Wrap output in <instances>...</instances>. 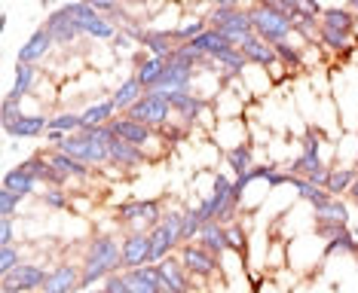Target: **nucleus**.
I'll return each instance as SVG.
<instances>
[{"label":"nucleus","mask_w":358,"mask_h":293,"mask_svg":"<svg viewBox=\"0 0 358 293\" xmlns=\"http://www.w3.org/2000/svg\"><path fill=\"white\" fill-rule=\"evenodd\" d=\"M346 10H352L358 15V0H346Z\"/></svg>","instance_id":"obj_48"},{"label":"nucleus","mask_w":358,"mask_h":293,"mask_svg":"<svg viewBox=\"0 0 358 293\" xmlns=\"http://www.w3.org/2000/svg\"><path fill=\"white\" fill-rule=\"evenodd\" d=\"M126 117H132V119L144 122V126H150V128H157V132H159V128H166L169 119L175 117L172 98H169L166 92H144L141 101H138L135 107L126 113Z\"/></svg>","instance_id":"obj_8"},{"label":"nucleus","mask_w":358,"mask_h":293,"mask_svg":"<svg viewBox=\"0 0 358 293\" xmlns=\"http://www.w3.org/2000/svg\"><path fill=\"white\" fill-rule=\"evenodd\" d=\"M80 126H83V117H80L77 110H62V113H52L50 117V128L64 132V135H77Z\"/></svg>","instance_id":"obj_39"},{"label":"nucleus","mask_w":358,"mask_h":293,"mask_svg":"<svg viewBox=\"0 0 358 293\" xmlns=\"http://www.w3.org/2000/svg\"><path fill=\"white\" fill-rule=\"evenodd\" d=\"M43 6H55V3H62V0H40Z\"/></svg>","instance_id":"obj_49"},{"label":"nucleus","mask_w":358,"mask_h":293,"mask_svg":"<svg viewBox=\"0 0 358 293\" xmlns=\"http://www.w3.org/2000/svg\"><path fill=\"white\" fill-rule=\"evenodd\" d=\"M193 83H196V68H193V64H184V61H172V59H169L166 73H162V80L157 83V89H150V92H166V95L193 92Z\"/></svg>","instance_id":"obj_13"},{"label":"nucleus","mask_w":358,"mask_h":293,"mask_svg":"<svg viewBox=\"0 0 358 293\" xmlns=\"http://www.w3.org/2000/svg\"><path fill=\"white\" fill-rule=\"evenodd\" d=\"M275 55H279V61L288 64V68H294V70L303 68V49L291 46L288 40H285V43H275Z\"/></svg>","instance_id":"obj_41"},{"label":"nucleus","mask_w":358,"mask_h":293,"mask_svg":"<svg viewBox=\"0 0 358 293\" xmlns=\"http://www.w3.org/2000/svg\"><path fill=\"white\" fill-rule=\"evenodd\" d=\"M43 80V70L37 64H15V80H13V89H10V98L15 101H25L37 92V83Z\"/></svg>","instance_id":"obj_23"},{"label":"nucleus","mask_w":358,"mask_h":293,"mask_svg":"<svg viewBox=\"0 0 358 293\" xmlns=\"http://www.w3.org/2000/svg\"><path fill=\"white\" fill-rule=\"evenodd\" d=\"M355 177H358L355 165H331L328 181H324V190H328L331 195H346L349 190H352Z\"/></svg>","instance_id":"obj_32"},{"label":"nucleus","mask_w":358,"mask_h":293,"mask_svg":"<svg viewBox=\"0 0 358 293\" xmlns=\"http://www.w3.org/2000/svg\"><path fill=\"white\" fill-rule=\"evenodd\" d=\"M15 239V226H13V217H0V248L13 244Z\"/></svg>","instance_id":"obj_45"},{"label":"nucleus","mask_w":358,"mask_h":293,"mask_svg":"<svg viewBox=\"0 0 358 293\" xmlns=\"http://www.w3.org/2000/svg\"><path fill=\"white\" fill-rule=\"evenodd\" d=\"M55 150L68 153V156L86 162V165H92V168H104V165L110 162L108 146L92 144V141H86V137H80V135H68V137L62 141V146H55Z\"/></svg>","instance_id":"obj_12"},{"label":"nucleus","mask_w":358,"mask_h":293,"mask_svg":"<svg viewBox=\"0 0 358 293\" xmlns=\"http://www.w3.org/2000/svg\"><path fill=\"white\" fill-rule=\"evenodd\" d=\"M3 132L10 137H40L50 132V117L46 113H19L13 122H6Z\"/></svg>","instance_id":"obj_21"},{"label":"nucleus","mask_w":358,"mask_h":293,"mask_svg":"<svg viewBox=\"0 0 358 293\" xmlns=\"http://www.w3.org/2000/svg\"><path fill=\"white\" fill-rule=\"evenodd\" d=\"M141 46L148 49L150 55H159V59H169V55H172L175 49H178L172 31H157V28H144Z\"/></svg>","instance_id":"obj_29"},{"label":"nucleus","mask_w":358,"mask_h":293,"mask_svg":"<svg viewBox=\"0 0 358 293\" xmlns=\"http://www.w3.org/2000/svg\"><path fill=\"white\" fill-rule=\"evenodd\" d=\"M355 24H358V15L352 10H346V6H324L319 15V46L337 55L352 49L358 43Z\"/></svg>","instance_id":"obj_2"},{"label":"nucleus","mask_w":358,"mask_h":293,"mask_svg":"<svg viewBox=\"0 0 358 293\" xmlns=\"http://www.w3.org/2000/svg\"><path fill=\"white\" fill-rule=\"evenodd\" d=\"M242 55L248 59V64H257V68H270V64L279 61V55H275V46L266 43V40H260L257 34H251L248 40H242Z\"/></svg>","instance_id":"obj_24"},{"label":"nucleus","mask_w":358,"mask_h":293,"mask_svg":"<svg viewBox=\"0 0 358 293\" xmlns=\"http://www.w3.org/2000/svg\"><path fill=\"white\" fill-rule=\"evenodd\" d=\"M71 199H74V195L64 193V186H43V190H40V205L50 211H68Z\"/></svg>","instance_id":"obj_37"},{"label":"nucleus","mask_w":358,"mask_h":293,"mask_svg":"<svg viewBox=\"0 0 358 293\" xmlns=\"http://www.w3.org/2000/svg\"><path fill=\"white\" fill-rule=\"evenodd\" d=\"M211 3H215L217 10H239L242 0H211Z\"/></svg>","instance_id":"obj_46"},{"label":"nucleus","mask_w":358,"mask_h":293,"mask_svg":"<svg viewBox=\"0 0 358 293\" xmlns=\"http://www.w3.org/2000/svg\"><path fill=\"white\" fill-rule=\"evenodd\" d=\"M25 263V257H22V250L15 248V244H6V248H0V275L13 272L15 266Z\"/></svg>","instance_id":"obj_42"},{"label":"nucleus","mask_w":358,"mask_h":293,"mask_svg":"<svg viewBox=\"0 0 358 293\" xmlns=\"http://www.w3.org/2000/svg\"><path fill=\"white\" fill-rule=\"evenodd\" d=\"M248 15H251V24H255V34L260 40H266V43H273V46L285 43V40L291 37V31H294V22H291L288 15L275 13L264 3H255L248 10Z\"/></svg>","instance_id":"obj_7"},{"label":"nucleus","mask_w":358,"mask_h":293,"mask_svg":"<svg viewBox=\"0 0 358 293\" xmlns=\"http://www.w3.org/2000/svg\"><path fill=\"white\" fill-rule=\"evenodd\" d=\"M208 28H215L217 34H221L227 43L233 46H242V40H248L255 34V24H251V15L248 10H217V6H211L208 13Z\"/></svg>","instance_id":"obj_6"},{"label":"nucleus","mask_w":358,"mask_h":293,"mask_svg":"<svg viewBox=\"0 0 358 293\" xmlns=\"http://www.w3.org/2000/svg\"><path fill=\"white\" fill-rule=\"evenodd\" d=\"M162 220V202L159 199H126L117 208V223L129 232H148Z\"/></svg>","instance_id":"obj_4"},{"label":"nucleus","mask_w":358,"mask_h":293,"mask_svg":"<svg viewBox=\"0 0 358 293\" xmlns=\"http://www.w3.org/2000/svg\"><path fill=\"white\" fill-rule=\"evenodd\" d=\"M166 64H169V59H159V55H148V59H138L132 77L144 86V92H150V89H157V83L162 80V73H166Z\"/></svg>","instance_id":"obj_26"},{"label":"nucleus","mask_w":358,"mask_h":293,"mask_svg":"<svg viewBox=\"0 0 358 293\" xmlns=\"http://www.w3.org/2000/svg\"><path fill=\"white\" fill-rule=\"evenodd\" d=\"M22 195L19 193H13V190H0V217H13L15 211L22 208Z\"/></svg>","instance_id":"obj_43"},{"label":"nucleus","mask_w":358,"mask_h":293,"mask_svg":"<svg viewBox=\"0 0 358 293\" xmlns=\"http://www.w3.org/2000/svg\"><path fill=\"white\" fill-rule=\"evenodd\" d=\"M224 159H227V165L236 171V177L248 174V171L255 168V144L248 141V144H242V146H233V150L224 153Z\"/></svg>","instance_id":"obj_35"},{"label":"nucleus","mask_w":358,"mask_h":293,"mask_svg":"<svg viewBox=\"0 0 358 293\" xmlns=\"http://www.w3.org/2000/svg\"><path fill=\"white\" fill-rule=\"evenodd\" d=\"M172 98V110H175V117H181L184 126H193V122H199V117L206 110H211V101L208 98H202L196 92H175V95H169Z\"/></svg>","instance_id":"obj_20"},{"label":"nucleus","mask_w":358,"mask_h":293,"mask_svg":"<svg viewBox=\"0 0 358 293\" xmlns=\"http://www.w3.org/2000/svg\"><path fill=\"white\" fill-rule=\"evenodd\" d=\"M202 211H199V202L184 208V223H181V241H196V235L202 230Z\"/></svg>","instance_id":"obj_36"},{"label":"nucleus","mask_w":358,"mask_h":293,"mask_svg":"<svg viewBox=\"0 0 358 293\" xmlns=\"http://www.w3.org/2000/svg\"><path fill=\"white\" fill-rule=\"evenodd\" d=\"M159 269V275H162V293H187L193 287V281H190V272L184 269L181 263V257H166L162 263H157Z\"/></svg>","instance_id":"obj_19"},{"label":"nucleus","mask_w":358,"mask_h":293,"mask_svg":"<svg viewBox=\"0 0 358 293\" xmlns=\"http://www.w3.org/2000/svg\"><path fill=\"white\" fill-rule=\"evenodd\" d=\"M46 31L52 34L55 40V46H71V43H77L80 37H83V31H80V24L71 19V13L64 10V6H59V10H52L50 15H46Z\"/></svg>","instance_id":"obj_16"},{"label":"nucleus","mask_w":358,"mask_h":293,"mask_svg":"<svg viewBox=\"0 0 358 293\" xmlns=\"http://www.w3.org/2000/svg\"><path fill=\"white\" fill-rule=\"evenodd\" d=\"M196 241H199L206 250H211L215 257H224L227 250H230V244H227V226L217 223V220H206V223H202Z\"/></svg>","instance_id":"obj_25"},{"label":"nucleus","mask_w":358,"mask_h":293,"mask_svg":"<svg viewBox=\"0 0 358 293\" xmlns=\"http://www.w3.org/2000/svg\"><path fill=\"white\" fill-rule=\"evenodd\" d=\"M50 269L43 263H22L13 272L0 275V290L3 293H40Z\"/></svg>","instance_id":"obj_10"},{"label":"nucleus","mask_w":358,"mask_h":293,"mask_svg":"<svg viewBox=\"0 0 358 293\" xmlns=\"http://www.w3.org/2000/svg\"><path fill=\"white\" fill-rule=\"evenodd\" d=\"M95 293H108V290H95Z\"/></svg>","instance_id":"obj_53"},{"label":"nucleus","mask_w":358,"mask_h":293,"mask_svg":"<svg viewBox=\"0 0 358 293\" xmlns=\"http://www.w3.org/2000/svg\"><path fill=\"white\" fill-rule=\"evenodd\" d=\"M202 31H208V19L199 13H187L181 22H178V28L172 31L175 34V43H190L193 37H199Z\"/></svg>","instance_id":"obj_34"},{"label":"nucleus","mask_w":358,"mask_h":293,"mask_svg":"<svg viewBox=\"0 0 358 293\" xmlns=\"http://www.w3.org/2000/svg\"><path fill=\"white\" fill-rule=\"evenodd\" d=\"M64 10L71 13V19L80 24V31H83V37L89 40H113L117 37V24H113L110 15L99 13L95 6L83 3V0H71V3H64Z\"/></svg>","instance_id":"obj_5"},{"label":"nucleus","mask_w":358,"mask_h":293,"mask_svg":"<svg viewBox=\"0 0 358 293\" xmlns=\"http://www.w3.org/2000/svg\"><path fill=\"white\" fill-rule=\"evenodd\" d=\"M291 183H294V195L300 202H306L309 208H322L324 202H331L334 195L324 190V186H319V183H313V181H303V177H291Z\"/></svg>","instance_id":"obj_31"},{"label":"nucleus","mask_w":358,"mask_h":293,"mask_svg":"<svg viewBox=\"0 0 358 293\" xmlns=\"http://www.w3.org/2000/svg\"><path fill=\"white\" fill-rule=\"evenodd\" d=\"M46 159L52 162V168L55 171H62L64 177H68L71 183H77V181H89L92 177V165H86V162H80L74 156H68V153H62V150H46Z\"/></svg>","instance_id":"obj_22"},{"label":"nucleus","mask_w":358,"mask_h":293,"mask_svg":"<svg viewBox=\"0 0 358 293\" xmlns=\"http://www.w3.org/2000/svg\"><path fill=\"white\" fill-rule=\"evenodd\" d=\"M285 3H291V6H294V10H297V3H300V0H285Z\"/></svg>","instance_id":"obj_50"},{"label":"nucleus","mask_w":358,"mask_h":293,"mask_svg":"<svg viewBox=\"0 0 358 293\" xmlns=\"http://www.w3.org/2000/svg\"><path fill=\"white\" fill-rule=\"evenodd\" d=\"M190 46L196 49V52H202V55H215L217 49H224V46H233V43H227V40L217 34L215 28H208V31H202L199 37H193L190 40Z\"/></svg>","instance_id":"obj_38"},{"label":"nucleus","mask_w":358,"mask_h":293,"mask_svg":"<svg viewBox=\"0 0 358 293\" xmlns=\"http://www.w3.org/2000/svg\"><path fill=\"white\" fill-rule=\"evenodd\" d=\"M55 49V40L52 34L46 31V24H40V28L31 34L25 43H22L19 49V55H15V64H40Z\"/></svg>","instance_id":"obj_17"},{"label":"nucleus","mask_w":358,"mask_h":293,"mask_svg":"<svg viewBox=\"0 0 358 293\" xmlns=\"http://www.w3.org/2000/svg\"><path fill=\"white\" fill-rule=\"evenodd\" d=\"M313 217H315V226H334V230L349 226V208L340 202V195H334L331 202H324L322 208H315Z\"/></svg>","instance_id":"obj_27"},{"label":"nucleus","mask_w":358,"mask_h":293,"mask_svg":"<svg viewBox=\"0 0 358 293\" xmlns=\"http://www.w3.org/2000/svg\"><path fill=\"white\" fill-rule=\"evenodd\" d=\"M108 153H110V162L104 168L117 171V174H135L138 168H144L150 162V156L141 150V146H135L129 141H120V137L108 146Z\"/></svg>","instance_id":"obj_11"},{"label":"nucleus","mask_w":358,"mask_h":293,"mask_svg":"<svg viewBox=\"0 0 358 293\" xmlns=\"http://www.w3.org/2000/svg\"><path fill=\"white\" fill-rule=\"evenodd\" d=\"M175 3H181V6H190V3H208V0H175Z\"/></svg>","instance_id":"obj_47"},{"label":"nucleus","mask_w":358,"mask_h":293,"mask_svg":"<svg viewBox=\"0 0 358 293\" xmlns=\"http://www.w3.org/2000/svg\"><path fill=\"white\" fill-rule=\"evenodd\" d=\"M83 278H80V290L95 287L99 281H104L113 272H123V239L120 235H95L83 250Z\"/></svg>","instance_id":"obj_1"},{"label":"nucleus","mask_w":358,"mask_h":293,"mask_svg":"<svg viewBox=\"0 0 358 293\" xmlns=\"http://www.w3.org/2000/svg\"><path fill=\"white\" fill-rule=\"evenodd\" d=\"M80 278H83V269L74 263H59L50 269L40 293H80Z\"/></svg>","instance_id":"obj_15"},{"label":"nucleus","mask_w":358,"mask_h":293,"mask_svg":"<svg viewBox=\"0 0 358 293\" xmlns=\"http://www.w3.org/2000/svg\"><path fill=\"white\" fill-rule=\"evenodd\" d=\"M352 235H355V239H358V226H352Z\"/></svg>","instance_id":"obj_52"},{"label":"nucleus","mask_w":358,"mask_h":293,"mask_svg":"<svg viewBox=\"0 0 358 293\" xmlns=\"http://www.w3.org/2000/svg\"><path fill=\"white\" fill-rule=\"evenodd\" d=\"M187 293H206V290H202V287H199V290H193V287H190V290H187Z\"/></svg>","instance_id":"obj_51"},{"label":"nucleus","mask_w":358,"mask_h":293,"mask_svg":"<svg viewBox=\"0 0 358 293\" xmlns=\"http://www.w3.org/2000/svg\"><path fill=\"white\" fill-rule=\"evenodd\" d=\"M150 235L148 232H126L123 235V269L150 266Z\"/></svg>","instance_id":"obj_18"},{"label":"nucleus","mask_w":358,"mask_h":293,"mask_svg":"<svg viewBox=\"0 0 358 293\" xmlns=\"http://www.w3.org/2000/svg\"><path fill=\"white\" fill-rule=\"evenodd\" d=\"M104 290L108 293H132V287H129L126 278H123V272L108 275V278H104Z\"/></svg>","instance_id":"obj_44"},{"label":"nucleus","mask_w":358,"mask_h":293,"mask_svg":"<svg viewBox=\"0 0 358 293\" xmlns=\"http://www.w3.org/2000/svg\"><path fill=\"white\" fill-rule=\"evenodd\" d=\"M110 132L120 137V141H129L135 146H141V150H148V144L153 141V135H157V128L144 126V122H138L132 117H126V113H120V117H113L110 122Z\"/></svg>","instance_id":"obj_14"},{"label":"nucleus","mask_w":358,"mask_h":293,"mask_svg":"<svg viewBox=\"0 0 358 293\" xmlns=\"http://www.w3.org/2000/svg\"><path fill=\"white\" fill-rule=\"evenodd\" d=\"M227 244H230V254H239V257L248 254V232L242 230V223L227 226Z\"/></svg>","instance_id":"obj_40"},{"label":"nucleus","mask_w":358,"mask_h":293,"mask_svg":"<svg viewBox=\"0 0 358 293\" xmlns=\"http://www.w3.org/2000/svg\"><path fill=\"white\" fill-rule=\"evenodd\" d=\"M181 223H184V208L181 211H166L159 223L153 226V230H148L153 263H162V260L172 257L178 250V244H181Z\"/></svg>","instance_id":"obj_3"},{"label":"nucleus","mask_w":358,"mask_h":293,"mask_svg":"<svg viewBox=\"0 0 358 293\" xmlns=\"http://www.w3.org/2000/svg\"><path fill=\"white\" fill-rule=\"evenodd\" d=\"M3 190H13V193H19L22 199H28V195H37L40 190H43V183H40L37 177H31L22 165H15L3 174Z\"/></svg>","instance_id":"obj_28"},{"label":"nucleus","mask_w":358,"mask_h":293,"mask_svg":"<svg viewBox=\"0 0 358 293\" xmlns=\"http://www.w3.org/2000/svg\"><path fill=\"white\" fill-rule=\"evenodd\" d=\"M80 117H83V126H108V122L117 117V104H113L110 98H99V101L89 104L86 110H80Z\"/></svg>","instance_id":"obj_33"},{"label":"nucleus","mask_w":358,"mask_h":293,"mask_svg":"<svg viewBox=\"0 0 358 293\" xmlns=\"http://www.w3.org/2000/svg\"><path fill=\"white\" fill-rule=\"evenodd\" d=\"M178 257H181V263H184L187 272H190V281L196 284V287H202L208 278H215L217 266H221V257H215L211 250H206L199 241L196 244L184 241L181 250H178Z\"/></svg>","instance_id":"obj_9"},{"label":"nucleus","mask_w":358,"mask_h":293,"mask_svg":"<svg viewBox=\"0 0 358 293\" xmlns=\"http://www.w3.org/2000/svg\"><path fill=\"white\" fill-rule=\"evenodd\" d=\"M141 95H144V86L138 83L135 77H126L123 83H120L117 89H113L110 101L117 104V113H129V110H132L138 101H141Z\"/></svg>","instance_id":"obj_30"}]
</instances>
